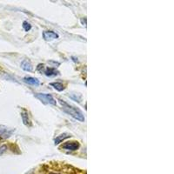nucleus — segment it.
Returning <instances> with one entry per match:
<instances>
[{"label": "nucleus", "mask_w": 174, "mask_h": 174, "mask_svg": "<svg viewBox=\"0 0 174 174\" xmlns=\"http://www.w3.org/2000/svg\"><path fill=\"white\" fill-rule=\"evenodd\" d=\"M21 117H22V119H23V122L25 125L26 126H30L31 125V121H30V118H29V116H28L27 112H22L21 113Z\"/></svg>", "instance_id": "10"}, {"label": "nucleus", "mask_w": 174, "mask_h": 174, "mask_svg": "<svg viewBox=\"0 0 174 174\" xmlns=\"http://www.w3.org/2000/svg\"><path fill=\"white\" fill-rule=\"evenodd\" d=\"M36 97H38L39 100H41L43 103H45V104H50L55 105L56 104V100L52 97L51 95L50 94H44V93H38L36 94Z\"/></svg>", "instance_id": "2"}, {"label": "nucleus", "mask_w": 174, "mask_h": 174, "mask_svg": "<svg viewBox=\"0 0 174 174\" xmlns=\"http://www.w3.org/2000/svg\"><path fill=\"white\" fill-rule=\"evenodd\" d=\"M51 174H57V173H51Z\"/></svg>", "instance_id": "14"}, {"label": "nucleus", "mask_w": 174, "mask_h": 174, "mask_svg": "<svg viewBox=\"0 0 174 174\" xmlns=\"http://www.w3.org/2000/svg\"><path fill=\"white\" fill-rule=\"evenodd\" d=\"M23 28L25 29V31H30V30H31V25L28 23L27 21H25V22L23 23Z\"/></svg>", "instance_id": "12"}, {"label": "nucleus", "mask_w": 174, "mask_h": 174, "mask_svg": "<svg viewBox=\"0 0 174 174\" xmlns=\"http://www.w3.org/2000/svg\"><path fill=\"white\" fill-rule=\"evenodd\" d=\"M21 68L25 71H32V65L29 60H24L21 63Z\"/></svg>", "instance_id": "7"}, {"label": "nucleus", "mask_w": 174, "mask_h": 174, "mask_svg": "<svg viewBox=\"0 0 174 174\" xmlns=\"http://www.w3.org/2000/svg\"><path fill=\"white\" fill-rule=\"evenodd\" d=\"M7 150V146H2L0 147V155H2L3 153H5Z\"/></svg>", "instance_id": "13"}, {"label": "nucleus", "mask_w": 174, "mask_h": 174, "mask_svg": "<svg viewBox=\"0 0 174 174\" xmlns=\"http://www.w3.org/2000/svg\"><path fill=\"white\" fill-rule=\"evenodd\" d=\"M12 132H13L12 130H10L9 128H7L5 126H3V125L0 126V136L4 139L9 138L12 134Z\"/></svg>", "instance_id": "4"}, {"label": "nucleus", "mask_w": 174, "mask_h": 174, "mask_svg": "<svg viewBox=\"0 0 174 174\" xmlns=\"http://www.w3.org/2000/svg\"><path fill=\"white\" fill-rule=\"evenodd\" d=\"M43 36H44V38L45 40H52V39H56L58 38V35L57 34L56 32H53L51 31H44L43 33Z\"/></svg>", "instance_id": "5"}, {"label": "nucleus", "mask_w": 174, "mask_h": 174, "mask_svg": "<svg viewBox=\"0 0 174 174\" xmlns=\"http://www.w3.org/2000/svg\"><path fill=\"white\" fill-rule=\"evenodd\" d=\"M71 137L68 133H64L62 135H60V136H57L55 139H54V144L55 145H58L59 143H61L63 140H64L65 139H67V138H69Z\"/></svg>", "instance_id": "9"}, {"label": "nucleus", "mask_w": 174, "mask_h": 174, "mask_svg": "<svg viewBox=\"0 0 174 174\" xmlns=\"http://www.w3.org/2000/svg\"><path fill=\"white\" fill-rule=\"evenodd\" d=\"M59 101H60V104H62L63 110L65 111L66 113H68L71 117L76 118L77 120H78V121H80V122L84 121V118L82 111H79L78 109H77V108L71 106V105H70V104H68L67 103H65V102L63 101V100H59Z\"/></svg>", "instance_id": "1"}, {"label": "nucleus", "mask_w": 174, "mask_h": 174, "mask_svg": "<svg viewBox=\"0 0 174 174\" xmlns=\"http://www.w3.org/2000/svg\"><path fill=\"white\" fill-rule=\"evenodd\" d=\"M50 84H51V86H53L56 90H58V91H62V90H64V86L61 83L56 82V83H51Z\"/></svg>", "instance_id": "11"}, {"label": "nucleus", "mask_w": 174, "mask_h": 174, "mask_svg": "<svg viewBox=\"0 0 174 174\" xmlns=\"http://www.w3.org/2000/svg\"><path fill=\"white\" fill-rule=\"evenodd\" d=\"M24 82L25 83L28 84H31V85H38L40 84V82L38 79L32 77H24Z\"/></svg>", "instance_id": "6"}, {"label": "nucleus", "mask_w": 174, "mask_h": 174, "mask_svg": "<svg viewBox=\"0 0 174 174\" xmlns=\"http://www.w3.org/2000/svg\"><path fill=\"white\" fill-rule=\"evenodd\" d=\"M44 74L47 77H53L59 75V71L55 68H47L44 71Z\"/></svg>", "instance_id": "8"}, {"label": "nucleus", "mask_w": 174, "mask_h": 174, "mask_svg": "<svg viewBox=\"0 0 174 174\" xmlns=\"http://www.w3.org/2000/svg\"><path fill=\"white\" fill-rule=\"evenodd\" d=\"M63 149L64 150H68V151H76L79 148V144L76 142V141H73V142H67V143H64L62 146Z\"/></svg>", "instance_id": "3"}]
</instances>
